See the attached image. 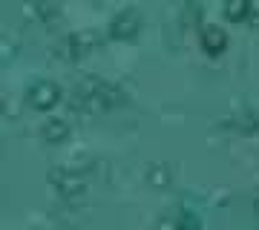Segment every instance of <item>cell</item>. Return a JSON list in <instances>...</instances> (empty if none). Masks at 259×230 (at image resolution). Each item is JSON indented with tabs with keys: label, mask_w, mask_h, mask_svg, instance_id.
<instances>
[{
	"label": "cell",
	"mask_w": 259,
	"mask_h": 230,
	"mask_svg": "<svg viewBox=\"0 0 259 230\" xmlns=\"http://www.w3.org/2000/svg\"><path fill=\"white\" fill-rule=\"evenodd\" d=\"M118 101H124L121 89L107 81H101V78H83L72 92V104H78L87 112L107 110V107H112V104H118Z\"/></svg>",
	"instance_id": "cell-1"
},
{
	"label": "cell",
	"mask_w": 259,
	"mask_h": 230,
	"mask_svg": "<svg viewBox=\"0 0 259 230\" xmlns=\"http://www.w3.org/2000/svg\"><path fill=\"white\" fill-rule=\"evenodd\" d=\"M98 43H101V35H98L95 29H78V32H72V35H66L64 40H61L58 52L64 58H69V61H78V58H83L87 52H93Z\"/></svg>",
	"instance_id": "cell-2"
},
{
	"label": "cell",
	"mask_w": 259,
	"mask_h": 230,
	"mask_svg": "<svg viewBox=\"0 0 259 230\" xmlns=\"http://www.w3.org/2000/svg\"><path fill=\"white\" fill-rule=\"evenodd\" d=\"M141 26V15L136 9H121L115 12L110 18V23H107V32H110V37H118V40H127V37H133L136 32H139Z\"/></svg>",
	"instance_id": "cell-3"
},
{
	"label": "cell",
	"mask_w": 259,
	"mask_h": 230,
	"mask_svg": "<svg viewBox=\"0 0 259 230\" xmlns=\"http://www.w3.org/2000/svg\"><path fill=\"white\" fill-rule=\"evenodd\" d=\"M26 98L35 110H52L58 104V98H61V86L55 81H35L29 86Z\"/></svg>",
	"instance_id": "cell-4"
},
{
	"label": "cell",
	"mask_w": 259,
	"mask_h": 230,
	"mask_svg": "<svg viewBox=\"0 0 259 230\" xmlns=\"http://www.w3.org/2000/svg\"><path fill=\"white\" fill-rule=\"evenodd\" d=\"M49 181H52V187L64 196L66 202H75V199H81V193H83V181L72 173V170H64V167L52 170V173H49Z\"/></svg>",
	"instance_id": "cell-5"
},
{
	"label": "cell",
	"mask_w": 259,
	"mask_h": 230,
	"mask_svg": "<svg viewBox=\"0 0 259 230\" xmlns=\"http://www.w3.org/2000/svg\"><path fill=\"white\" fill-rule=\"evenodd\" d=\"M202 46L207 55H222L228 46V35L219 26H202Z\"/></svg>",
	"instance_id": "cell-6"
},
{
	"label": "cell",
	"mask_w": 259,
	"mask_h": 230,
	"mask_svg": "<svg viewBox=\"0 0 259 230\" xmlns=\"http://www.w3.org/2000/svg\"><path fill=\"white\" fill-rule=\"evenodd\" d=\"M40 132H44L47 141H64V138H69V124H66L64 118H49L47 124L40 127Z\"/></svg>",
	"instance_id": "cell-7"
},
{
	"label": "cell",
	"mask_w": 259,
	"mask_h": 230,
	"mask_svg": "<svg viewBox=\"0 0 259 230\" xmlns=\"http://www.w3.org/2000/svg\"><path fill=\"white\" fill-rule=\"evenodd\" d=\"M233 127L242 129V132H253V129H259V115L253 110L233 112Z\"/></svg>",
	"instance_id": "cell-8"
},
{
	"label": "cell",
	"mask_w": 259,
	"mask_h": 230,
	"mask_svg": "<svg viewBox=\"0 0 259 230\" xmlns=\"http://www.w3.org/2000/svg\"><path fill=\"white\" fill-rule=\"evenodd\" d=\"M176 230H202V219H199V213L185 207V210L179 213L176 219Z\"/></svg>",
	"instance_id": "cell-9"
},
{
	"label": "cell",
	"mask_w": 259,
	"mask_h": 230,
	"mask_svg": "<svg viewBox=\"0 0 259 230\" xmlns=\"http://www.w3.org/2000/svg\"><path fill=\"white\" fill-rule=\"evenodd\" d=\"M225 18L245 20L248 18V3H242V0H228V3H225Z\"/></svg>",
	"instance_id": "cell-10"
},
{
	"label": "cell",
	"mask_w": 259,
	"mask_h": 230,
	"mask_svg": "<svg viewBox=\"0 0 259 230\" xmlns=\"http://www.w3.org/2000/svg\"><path fill=\"white\" fill-rule=\"evenodd\" d=\"M32 12H35V15H44L49 23H52V18H58V15H61V9H58V6H52V3H35V6H32Z\"/></svg>",
	"instance_id": "cell-11"
},
{
	"label": "cell",
	"mask_w": 259,
	"mask_h": 230,
	"mask_svg": "<svg viewBox=\"0 0 259 230\" xmlns=\"http://www.w3.org/2000/svg\"><path fill=\"white\" fill-rule=\"evenodd\" d=\"M245 23L259 26V3H248V18H245Z\"/></svg>",
	"instance_id": "cell-12"
},
{
	"label": "cell",
	"mask_w": 259,
	"mask_h": 230,
	"mask_svg": "<svg viewBox=\"0 0 259 230\" xmlns=\"http://www.w3.org/2000/svg\"><path fill=\"white\" fill-rule=\"evenodd\" d=\"M253 210H256V216H259V190H256V196H253Z\"/></svg>",
	"instance_id": "cell-13"
}]
</instances>
